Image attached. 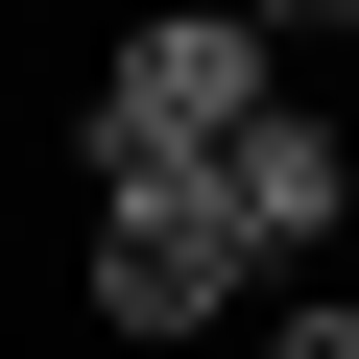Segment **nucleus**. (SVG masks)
I'll return each instance as SVG.
<instances>
[{
    "label": "nucleus",
    "instance_id": "nucleus-3",
    "mask_svg": "<svg viewBox=\"0 0 359 359\" xmlns=\"http://www.w3.org/2000/svg\"><path fill=\"white\" fill-rule=\"evenodd\" d=\"M216 216H240V264H264V287H287V264H311V240H335V216H359V144H335V120H311V96H264V120H240V144H216Z\"/></svg>",
    "mask_w": 359,
    "mask_h": 359
},
{
    "label": "nucleus",
    "instance_id": "nucleus-4",
    "mask_svg": "<svg viewBox=\"0 0 359 359\" xmlns=\"http://www.w3.org/2000/svg\"><path fill=\"white\" fill-rule=\"evenodd\" d=\"M264 359H359V287H287V311H264Z\"/></svg>",
    "mask_w": 359,
    "mask_h": 359
},
{
    "label": "nucleus",
    "instance_id": "nucleus-1",
    "mask_svg": "<svg viewBox=\"0 0 359 359\" xmlns=\"http://www.w3.org/2000/svg\"><path fill=\"white\" fill-rule=\"evenodd\" d=\"M264 96H287V48L240 25V0H144V25L96 48V96H72V168H96V192H192Z\"/></svg>",
    "mask_w": 359,
    "mask_h": 359
},
{
    "label": "nucleus",
    "instance_id": "nucleus-5",
    "mask_svg": "<svg viewBox=\"0 0 359 359\" xmlns=\"http://www.w3.org/2000/svg\"><path fill=\"white\" fill-rule=\"evenodd\" d=\"M240 25H264V48H335V25H359V0H240Z\"/></svg>",
    "mask_w": 359,
    "mask_h": 359
},
{
    "label": "nucleus",
    "instance_id": "nucleus-2",
    "mask_svg": "<svg viewBox=\"0 0 359 359\" xmlns=\"http://www.w3.org/2000/svg\"><path fill=\"white\" fill-rule=\"evenodd\" d=\"M96 335H144V359H192V335H264L287 287L240 264V216H216V168H192V192H96Z\"/></svg>",
    "mask_w": 359,
    "mask_h": 359
}]
</instances>
